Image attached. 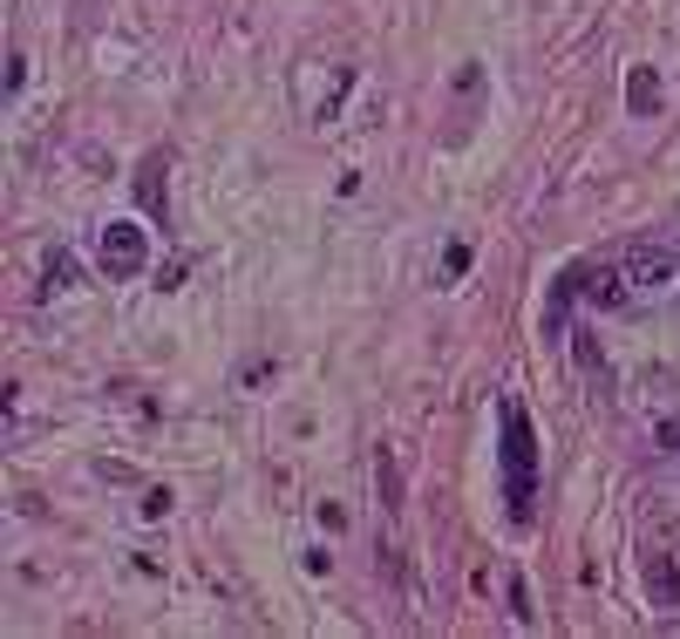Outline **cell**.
I'll use <instances>...</instances> for the list:
<instances>
[{"label":"cell","mask_w":680,"mask_h":639,"mask_svg":"<svg viewBox=\"0 0 680 639\" xmlns=\"http://www.w3.org/2000/svg\"><path fill=\"white\" fill-rule=\"evenodd\" d=\"M503 497H511V517L531 524V497H538V436L531 416L517 401H503Z\"/></svg>","instance_id":"cell-1"},{"label":"cell","mask_w":680,"mask_h":639,"mask_svg":"<svg viewBox=\"0 0 680 639\" xmlns=\"http://www.w3.org/2000/svg\"><path fill=\"white\" fill-rule=\"evenodd\" d=\"M95 259H103L110 279H137V272L150 266V239H143V225L110 218V225H103V239H95Z\"/></svg>","instance_id":"cell-2"},{"label":"cell","mask_w":680,"mask_h":639,"mask_svg":"<svg viewBox=\"0 0 680 639\" xmlns=\"http://www.w3.org/2000/svg\"><path fill=\"white\" fill-rule=\"evenodd\" d=\"M626 286H633V293L673 286V252L667 245H633V252H626Z\"/></svg>","instance_id":"cell-3"},{"label":"cell","mask_w":680,"mask_h":639,"mask_svg":"<svg viewBox=\"0 0 680 639\" xmlns=\"http://www.w3.org/2000/svg\"><path fill=\"white\" fill-rule=\"evenodd\" d=\"M572 286H578V299H592V306H619L626 293V266H572Z\"/></svg>","instance_id":"cell-4"},{"label":"cell","mask_w":680,"mask_h":639,"mask_svg":"<svg viewBox=\"0 0 680 639\" xmlns=\"http://www.w3.org/2000/svg\"><path fill=\"white\" fill-rule=\"evenodd\" d=\"M646 599L653 605H680V558L673 551H646Z\"/></svg>","instance_id":"cell-5"},{"label":"cell","mask_w":680,"mask_h":639,"mask_svg":"<svg viewBox=\"0 0 680 639\" xmlns=\"http://www.w3.org/2000/svg\"><path fill=\"white\" fill-rule=\"evenodd\" d=\"M626 110H633V116H653V110H660V75H653V68H633V75H626Z\"/></svg>","instance_id":"cell-6"},{"label":"cell","mask_w":680,"mask_h":639,"mask_svg":"<svg viewBox=\"0 0 680 639\" xmlns=\"http://www.w3.org/2000/svg\"><path fill=\"white\" fill-rule=\"evenodd\" d=\"M137 197H143L150 218L164 212V157H143V170H137Z\"/></svg>","instance_id":"cell-7"},{"label":"cell","mask_w":680,"mask_h":639,"mask_svg":"<svg viewBox=\"0 0 680 639\" xmlns=\"http://www.w3.org/2000/svg\"><path fill=\"white\" fill-rule=\"evenodd\" d=\"M374 483H382V503L401 510V470H395V449H374Z\"/></svg>","instance_id":"cell-8"},{"label":"cell","mask_w":680,"mask_h":639,"mask_svg":"<svg viewBox=\"0 0 680 639\" xmlns=\"http://www.w3.org/2000/svg\"><path fill=\"white\" fill-rule=\"evenodd\" d=\"M68 286H75V252L55 245V252H48V293H68Z\"/></svg>","instance_id":"cell-9"},{"label":"cell","mask_w":680,"mask_h":639,"mask_svg":"<svg viewBox=\"0 0 680 639\" xmlns=\"http://www.w3.org/2000/svg\"><path fill=\"white\" fill-rule=\"evenodd\" d=\"M503 599H511V612H517L524 626L538 619V605H531V585H524V578H503Z\"/></svg>","instance_id":"cell-10"},{"label":"cell","mask_w":680,"mask_h":639,"mask_svg":"<svg viewBox=\"0 0 680 639\" xmlns=\"http://www.w3.org/2000/svg\"><path fill=\"white\" fill-rule=\"evenodd\" d=\"M442 272L457 279V272H470V245H449V259H442Z\"/></svg>","instance_id":"cell-11"},{"label":"cell","mask_w":680,"mask_h":639,"mask_svg":"<svg viewBox=\"0 0 680 639\" xmlns=\"http://www.w3.org/2000/svg\"><path fill=\"white\" fill-rule=\"evenodd\" d=\"M143 517H170V490H150L143 497Z\"/></svg>","instance_id":"cell-12"},{"label":"cell","mask_w":680,"mask_h":639,"mask_svg":"<svg viewBox=\"0 0 680 639\" xmlns=\"http://www.w3.org/2000/svg\"><path fill=\"white\" fill-rule=\"evenodd\" d=\"M660 449H680V416H667V422H660Z\"/></svg>","instance_id":"cell-13"}]
</instances>
